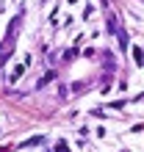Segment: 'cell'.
Segmentation results:
<instances>
[{"mask_svg": "<svg viewBox=\"0 0 144 152\" xmlns=\"http://www.w3.org/2000/svg\"><path fill=\"white\" fill-rule=\"evenodd\" d=\"M50 80H53V72H50V75H44V77H42V80H39V83H36V88H42V86H44V83H50Z\"/></svg>", "mask_w": 144, "mask_h": 152, "instance_id": "1", "label": "cell"}]
</instances>
